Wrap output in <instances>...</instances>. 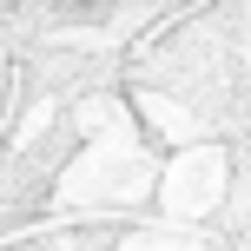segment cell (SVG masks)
I'll use <instances>...</instances> for the list:
<instances>
[{"mask_svg":"<svg viewBox=\"0 0 251 251\" xmlns=\"http://www.w3.org/2000/svg\"><path fill=\"white\" fill-rule=\"evenodd\" d=\"M66 7H100V0H66Z\"/></svg>","mask_w":251,"mask_h":251,"instance_id":"1","label":"cell"},{"mask_svg":"<svg viewBox=\"0 0 251 251\" xmlns=\"http://www.w3.org/2000/svg\"><path fill=\"white\" fill-rule=\"evenodd\" d=\"M0 7H13V0H0Z\"/></svg>","mask_w":251,"mask_h":251,"instance_id":"2","label":"cell"}]
</instances>
